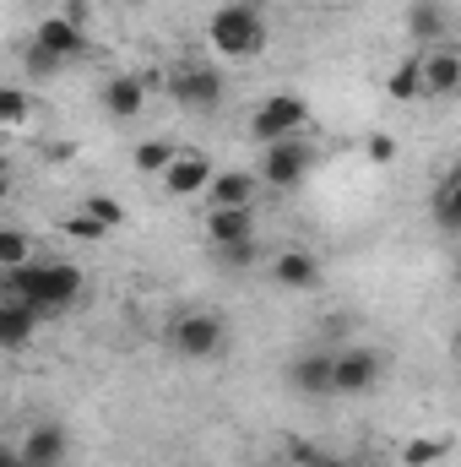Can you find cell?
<instances>
[{
    "mask_svg": "<svg viewBox=\"0 0 461 467\" xmlns=\"http://www.w3.org/2000/svg\"><path fill=\"white\" fill-rule=\"evenodd\" d=\"M304 125H310V104H304L299 93H271V99L255 104V115H250V136H255L261 147H271V141L299 136Z\"/></svg>",
    "mask_w": 461,
    "mask_h": 467,
    "instance_id": "3957f363",
    "label": "cell"
},
{
    "mask_svg": "<svg viewBox=\"0 0 461 467\" xmlns=\"http://www.w3.org/2000/svg\"><path fill=\"white\" fill-rule=\"evenodd\" d=\"M5 283H11V299H22L33 310H60L82 294V272L66 261H27V266L5 272Z\"/></svg>",
    "mask_w": 461,
    "mask_h": 467,
    "instance_id": "6da1fadb",
    "label": "cell"
},
{
    "mask_svg": "<svg viewBox=\"0 0 461 467\" xmlns=\"http://www.w3.org/2000/svg\"><path fill=\"white\" fill-rule=\"evenodd\" d=\"M16 467H33V462H22V457H16Z\"/></svg>",
    "mask_w": 461,
    "mask_h": 467,
    "instance_id": "e575fe53",
    "label": "cell"
},
{
    "mask_svg": "<svg viewBox=\"0 0 461 467\" xmlns=\"http://www.w3.org/2000/svg\"><path fill=\"white\" fill-rule=\"evenodd\" d=\"M125 5H147V0H125Z\"/></svg>",
    "mask_w": 461,
    "mask_h": 467,
    "instance_id": "836d02e7",
    "label": "cell"
},
{
    "mask_svg": "<svg viewBox=\"0 0 461 467\" xmlns=\"http://www.w3.org/2000/svg\"><path fill=\"white\" fill-rule=\"evenodd\" d=\"M380 380V353L374 348H347V353H332V391L343 397H358Z\"/></svg>",
    "mask_w": 461,
    "mask_h": 467,
    "instance_id": "52a82bcc",
    "label": "cell"
},
{
    "mask_svg": "<svg viewBox=\"0 0 461 467\" xmlns=\"http://www.w3.org/2000/svg\"><path fill=\"white\" fill-rule=\"evenodd\" d=\"M223 321L218 316H207V310H190V316H179L174 321V353L179 358H196V364H207L212 353H223Z\"/></svg>",
    "mask_w": 461,
    "mask_h": 467,
    "instance_id": "5b68a950",
    "label": "cell"
},
{
    "mask_svg": "<svg viewBox=\"0 0 461 467\" xmlns=\"http://www.w3.org/2000/svg\"><path fill=\"white\" fill-rule=\"evenodd\" d=\"M33 44H38L44 55H55L60 66H66V60H77V55H87V33H82L71 16H60V11H55V16H38Z\"/></svg>",
    "mask_w": 461,
    "mask_h": 467,
    "instance_id": "ba28073f",
    "label": "cell"
},
{
    "mask_svg": "<svg viewBox=\"0 0 461 467\" xmlns=\"http://www.w3.org/2000/svg\"><path fill=\"white\" fill-rule=\"evenodd\" d=\"M212 174H218V169L207 163V152H174V163H169L158 180H163V191H169V196L190 202V196H201V191L212 185Z\"/></svg>",
    "mask_w": 461,
    "mask_h": 467,
    "instance_id": "30bf717a",
    "label": "cell"
},
{
    "mask_svg": "<svg viewBox=\"0 0 461 467\" xmlns=\"http://www.w3.org/2000/svg\"><path fill=\"white\" fill-rule=\"evenodd\" d=\"M288 380H293V391H304V397H332V353H304V358L288 369Z\"/></svg>",
    "mask_w": 461,
    "mask_h": 467,
    "instance_id": "e0dca14e",
    "label": "cell"
},
{
    "mask_svg": "<svg viewBox=\"0 0 461 467\" xmlns=\"http://www.w3.org/2000/svg\"><path fill=\"white\" fill-rule=\"evenodd\" d=\"M27 119H33V99H27V88L0 82V130H22Z\"/></svg>",
    "mask_w": 461,
    "mask_h": 467,
    "instance_id": "ffe728a7",
    "label": "cell"
},
{
    "mask_svg": "<svg viewBox=\"0 0 461 467\" xmlns=\"http://www.w3.org/2000/svg\"><path fill=\"white\" fill-rule=\"evenodd\" d=\"M44 158H49V163H71V158H77V147H71V141H49V152H44Z\"/></svg>",
    "mask_w": 461,
    "mask_h": 467,
    "instance_id": "f546056e",
    "label": "cell"
},
{
    "mask_svg": "<svg viewBox=\"0 0 461 467\" xmlns=\"http://www.w3.org/2000/svg\"><path fill=\"white\" fill-rule=\"evenodd\" d=\"M60 234H71V239H82V244H104V239H109V229H104L98 218H87V213L60 218Z\"/></svg>",
    "mask_w": 461,
    "mask_h": 467,
    "instance_id": "d4e9b609",
    "label": "cell"
},
{
    "mask_svg": "<svg viewBox=\"0 0 461 467\" xmlns=\"http://www.w3.org/2000/svg\"><path fill=\"white\" fill-rule=\"evenodd\" d=\"M0 375H5V364H0Z\"/></svg>",
    "mask_w": 461,
    "mask_h": 467,
    "instance_id": "8d00e7d4",
    "label": "cell"
},
{
    "mask_svg": "<svg viewBox=\"0 0 461 467\" xmlns=\"http://www.w3.org/2000/svg\"><path fill=\"white\" fill-rule=\"evenodd\" d=\"M261 180H266L271 191H299V185L310 180V147H304L299 136L271 141L266 158H261Z\"/></svg>",
    "mask_w": 461,
    "mask_h": 467,
    "instance_id": "277c9868",
    "label": "cell"
},
{
    "mask_svg": "<svg viewBox=\"0 0 461 467\" xmlns=\"http://www.w3.org/2000/svg\"><path fill=\"white\" fill-rule=\"evenodd\" d=\"M207 38H212V49L229 55V60H255V55L266 49V16H261L255 5H244V0H229V5L212 11Z\"/></svg>",
    "mask_w": 461,
    "mask_h": 467,
    "instance_id": "7a4b0ae2",
    "label": "cell"
},
{
    "mask_svg": "<svg viewBox=\"0 0 461 467\" xmlns=\"http://www.w3.org/2000/svg\"><path fill=\"white\" fill-rule=\"evenodd\" d=\"M218 261H223V266H250V261H255V239H239V244H218Z\"/></svg>",
    "mask_w": 461,
    "mask_h": 467,
    "instance_id": "f1b7e54d",
    "label": "cell"
},
{
    "mask_svg": "<svg viewBox=\"0 0 461 467\" xmlns=\"http://www.w3.org/2000/svg\"><path fill=\"white\" fill-rule=\"evenodd\" d=\"M446 451H451V441H446V435H413V441L402 446V462H407V467H435Z\"/></svg>",
    "mask_w": 461,
    "mask_h": 467,
    "instance_id": "44dd1931",
    "label": "cell"
},
{
    "mask_svg": "<svg viewBox=\"0 0 461 467\" xmlns=\"http://www.w3.org/2000/svg\"><path fill=\"white\" fill-rule=\"evenodd\" d=\"M5 196H11V174H0V207H5Z\"/></svg>",
    "mask_w": 461,
    "mask_h": 467,
    "instance_id": "1f68e13d",
    "label": "cell"
},
{
    "mask_svg": "<svg viewBox=\"0 0 461 467\" xmlns=\"http://www.w3.org/2000/svg\"><path fill=\"white\" fill-rule=\"evenodd\" d=\"M407 33H413V44H418V55H424V49L446 44L451 22H446V11H440L435 0H418V5H413V16H407Z\"/></svg>",
    "mask_w": 461,
    "mask_h": 467,
    "instance_id": "9a60e30c",
    "label": "cell"
},
{
    "mask_svg": "<svg viewBox=\"0 0 461 467\" xmlns=\"http://www.w3.org/2000/svg\"><path fill=\"white\" fill-rule=\"evenodd\" d=\"M130 163L141 169V174H163L169 163H174V141H136V152H130Z\"/></svg>",
    "mask_w": 461,
    "mask_h": 467,
    "instance_id": "cb8c5ba5",
    "label": "cell"
},
{
    "mask_svg": "<svg viewBox=\"0 0 461 467\" xmlns=\"http://www.w3.org/2000/svg\"><path fill=\"white\" fill-rule=\"evenodd\" d=\"M201 196H207V207H250V196H255V174H244V169L212 174V185H207Z\"/></svg>",
    "mask_w": 461,
    "mask_h": 467,
    "instance_id": "ac0fdd59",
    "label": "cell"
},
{
    "mask_svg": "<svg viewBox=\"0 0 461 467\" xmlns=\"http://www.w3.org/2000/svg\"><path fill=\"white\" fill-rule=\"evenodd\" d=\"M27 261H33V239L22 229H0V277L16 272V266H27Z\"/></svg>",
    "mask_w": 461,
    "mask_h": 467,
    "instance_id": "7402d4cb",
    "label": "cell"
},
{
    "mask_svg": "<svg viewBox=\"0 0 461 467\" xmlns=\"http://www.w3.org/2000/svg\"><path fill=\"white\" fill-rule=\"evenodd\" d=\"M0 467H16V451H5V446H0Z\"/></svg>",
    "mask_w": 461,
    "mask_h": 467,
    "instance_id": "d6a6232c",
    "label": "cell"
},
{
    "mask_svg": "<svg viewBox=\"0 0 461 467\" xmlns=\"http://www.w3.org/2000/svg\"><path fill=\"white\" fill-rule=\"evenodd\" d=\"M33 332H38V310L22 305V299H0V353L27 348Z\"/></svg>",
    "mask_w": 461,
    "mask_h": 467,
    "instance_id": "7c38bea8",
    "label": "cell"
},
{
    "mask_svg": "<svg viewBox=\"0 0 461 467\" xmlns=\"http://www.w3.org/2000/svg\"><path fill=\"white\" fill-rule=\"evenodd\" d=\"M385 93H391L396 104H413V99H424V77H418V55H407V60H396V71L385 77Z\"/></svg>",
    "mask_w": 461,
    "mask_h": 467,
    "instance_id": "d6986e66",
    "label": "cell"
},
{
    "mask_svg": "<svg viewBox=\"0 0 461 467\" xmlns=\"http://www.w3.org/2000/svg\"><path fill=\"white\" fill-rule=\"evenodd\" d=\"M66 451H71L66 424H33V430L22 435V446H16V457L33 462V467H60L66 462Z\"/></svg>",
    "mask_w": 461,
    "mask_h": 467,
    "instance_id": "8fae6325",
    "label": "cell"
},
{
    "mask_svg": "<svg viewBox=\"0 0 461 467\" xmlns=\"http://www.w3.org/2000/svg\"><path fill=\"white\" fill-rule=\"evenodd\" d=\"M435 223L446 234H456L461 223V207H456V174H440V185H435Z\"/></svg>",
    "mask_w": 461,
    "mask_h": 467,
    "instance_id": "603a6c76",
    "label": "cell"
},
{
    "mask_svg": "<svg viewBox=\"0 0 461 467\" xmlns=\"http://www.w3.org/2000/svg\"><path fill=\"white\" fill-rule=\"evenodd\" d=\"M147 109V82L141 77H109L104 82V115L109 119H136Z\"/></svg>",
    "mask_w": 461,
    "mask_h": 467,
    "instance_id": "5bb4252c",
    "label": "cell"
},
{
    "mask_svg": "<svg viewBox=\"0 0 461 467\" xmlns=\"http://www.w3.org/2000/svg\"><path fill=\"white\" fill-rule=\"evenodd\" d=\"M82 213H87V218H98V223H104L109 234L125 223V207H119L115 196H87V207H82Z\"/></svg>",
    "mask_w": 461,
    "mask_h": 467,
    "instance_id": "484cf974",
    "label": "cell"
},
{
    "mask_svg": "<svg viewBox=\"0 0 461 467\" xmlns=\"http://www.w3.org/2000/svg\"><path fill=\"white\" fill-rule=\"evenodd\" d=\"M271 277H277L282 288H315V283H321V261H315L310 250H282V255L271 261Z\"/></svg>",
    "mask_w": 461,
    "mask_h": 467,
    "instance_id": "2e32d148",
    "label": "cell"
},
{
    "mask_svg": "<svg viewBox=\"0 0 461 467\" xmlns=\"http://www.w3.org/2000/svg\"><path fill=\"white\" fill-rule=\"evenodd\" d=\"M169 93H174V104H185V109H218V104H223V77H218L212 66H185V71L169 82Z\"/></svg>",
    "mask_w": 461,
    "mask_h": 467,
    "instance_id": "9c48e42d",
    "label": "cell"
},
{
    "mask_svg": "<svg viewBox=\"0 0 461 467\" xmlns=\"http://www.w3.org/2000/svg\"><path fill=\"white\" fill-rule=\"evenodd\" d=\"M418 77H424V93L429 99H451L461 88V49L456 44H435L418 55Z\"/></svg>",
    "mask_w": 461,
    "mask_h": 467,
    "instance_id": "8992f818",
    "label": "cell"
},
{
    "mask_svg": "<svg viewBox=\"0 0 461 467\" xmlns=\"http://www.w3.org/2000/svg\"><path fill=\"white\" fill-rule=\"evenodd\" d=\"M207 239H212V250L218 244H239V239H255V207H212L207 213Z\"/></svg>",
    "mask_w": 461,
    "mask_h": 467,
    "instance_id": "4fadbf2b",
    "label": "cell"
},
{
    "mask_svg": "<svg viewBox=\"0 0 461 467\" xmlns=\"http://www.w3.org/2000/svg\"><path fill=\"white\" fill-rule=\"evenodd\" d=\"M60 16H71V22L82 27V22H87V0H66V11H60Z\"/></svg>",
    "mask_w": 461,
    "mask_h": 467,
    "instance_id": "4dcf8cb0",
    "label": "cell"
},
{
    "mask_svg": "<svg viewBox=\"0 0 461 467\" xmlns=\"http://www.w3.org/2000/svg\"><path fill=\"white\" fill-rule=\"evenodd\" d=\"M22 60H27V71H33V77H38V82H49V77H55V71H60V60H55V55H44V49H38V44H27V55H22Z\"/></svg>",
    "mask_w": 461,
    "mask_h": 467,
    "instance_id": "83f0119b",
    "label": "cell"
},
{
    "mask_svg": "<svg viewBox=\"0 0 461 467\" xmlns=\"http://www.w3.org/2000/svg\"><path fill=\"white\" fill-rule=\"evenodd\" d=\"M321 467H343V462H321Z\"/></svg>",
    "mask_w": 461,
    "mask_h": 467,
    "instance_id": "d590c367",
    "label": "cell"
},
{
    "mask_svg": "<svg viewBox=\"0 0 461 467\" xmlns=\"http://www.w3.org/2000/svg\"><path fill=\"white\" fill-rule=\"evenodd\" d=\"M364 158L369 163H396V136L391 130H369L364 136Z\"/></svg>",
    "mask_w": 461,
    "mask_h": 467,
    "instance_id": "4316f807",
    "label": "cell"
}]
</instances>
